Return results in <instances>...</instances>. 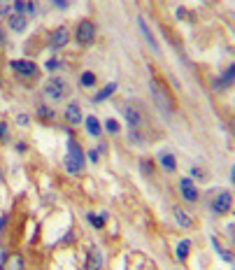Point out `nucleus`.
I'll use <instances>...</instances> for the list:
<instances>
[{
    "instance_id": "f257e3e1",
    "label": "nucleus",
    "mask_w": 235,
    "mask_h": 270,
    "mask_svg": "<svg viewBox=\"0 0 235 270\" xmlns=\"http://www.w3.org/2000/svg\"><path fill=\"white\" fill-rule=\"evenodd\" d=\"M66 170L70 175H82L86 168V151L82 149V144L75 138H68L66 144Z\"/></svg>"
},
{
    "instance_id": "f03ea898",
    "label": "nucleus",
    "mask_w": 235,
    "mask_h": 270,
    "mask_svg": "<svg viewBox=\"0 0 235 270\" xmlns=\"http://www.w3.org/2000/svg\"><path fill=\"white\" fill-rule=\"evenodd\" d=\"M149 91H151V96H154V102H156L158 112H161L165 119H170L172 112H175V100H172V96H170V91L165 89V84H163L161 79L151 77Z\"/></svg>"
},
{
    "instance_id": "7ed1b4c3",
    "label": "nucleus",
    "mask_w": 235,
    "mask_h": 270,
    "mask_svg": "<svg viewBox=\"0 0 235 270\" xmlns=\"http://www.w3.org/2000/svg\"><path fill=\"white\" fill-rule=\"evenodd\" d=\"M44 96L49 98V100L54 102H61L66 100L68 93H70V86H68V82L63 77H49L47 82H44Z\"/></svg>"
},
{
    "instance_id": "20e7f679",
    "label": "nucleus",
    "mask_w": 235,
    "mask_h": 270,
    "mask_svg": "<svg viewBox=\"0 0 235 270\" xmlns=\"http://www.w3.org/2000/svg\"><path fill=\"white\" fill-rule=\"evenodd\" d=\"M75 42L79 47H89V44L96 42V24L84 19V21H79L77 24V30H75Z\"/></svg>"
},
{
    "instance_id": "39448f33",
    "label": "nucleus",
    "mask_w": 235,
    "mask_h": 270,
    "mask_svg": "<svg viewBox=\"0 0 235 270\" xmlns=\"http://www.w3.org/2000/svg\"><path fill=\"white\" fill-rule=\"evenodd\" d=\"M230 207H233V196H230V191L219 189V191L212 196L210 210L214 212V214H226V212H230Z\"/></svg>"
},
{
    "instance_id": "423d86ee",
    "label": "nucleus",
    "mask_w": 235,
    "mask_h": 270,
    "mask_svg": "<svg viewBox=\"0 0 235 270\" xmlns=\"http://www.w3.org/2000/svg\"><path fill=\"white\" fill-rule=\"evenodd\" d=\"M121 114H124V119H126V124L131 128H138L142 124V119H145V112H142V107L138 102H124L121 105Z\"/></svg>"
},
{
    "instance_id": "0eeeda50",
    "label": "nucleus",
    "mask_w": 235,
    "mask_h": 270,
    "mask_svg": "<svg viewBox=\"0 0 235 270\" xmlns=\"http://www.w3.org/2000/svg\"><path fill=\"white\" fill-rule=\"evenodd\" d=\"M10 70L17 72L19 77H35L37 75V66L28 59H14L10 61Z\"/></svg>"
},
{
    "instance_id": "6e6552de",
    "label": "nucleus",
    "mask_w": 235,
    "mask_h": 270,
    "mask_svg": "<svg viewBox=\"0 0 235 270\" xmlns=\"http://www.w3.org/2000/svg\"><path fill=\"white\" fill-rule=\"evenodd\" d=\"M70 42V30H68V26H58V28H54L51 33H49V47L54 49H63L66 44Z\"/></svg>"
},
{
    "instance_id": "1a4fd4ad",
    "label": "nucleus",
    "mask_w": 235,
    "mask_h": 270,
    "mask_svg": "<svg viewBox=\"0 0 235 270\" xmlns=\"http://www.w3.org/2000/svg\"><path fill=\"white\" fill-rule=\"evenodd\" d=\"M103 252L98 249L96 245H91L89 249H86V258H84V270H103Z\"/></svg>"
},
{
    "instance_id": "9d476101",
    "label": "nucleus",
    "mask_w": 235,
    "mask_h": 270,
    "mask_svg": "<svg viewBox=\"0 0 235 270\" xmlns=\"http://www.w3.org/2000/svg\"><path fill=\"white\" fill-rule=\"evenodd\" d=\"M180 193L187 203H198V186L193 184V180H189V177L180 180Z\"/></svg>"
},
{
    "instance_id": "9b49d317",
    "label": "nucleus",
    "mask_w": 235,
    "mask_h": 270,
    "mask_svg": "<svg viewBox=\"0 0 235 270\" xmlns=\"http://www.w3.org/2000/svg\"><path fill=\"white\" fill-rule=\"evenodd\" d=\"M233 82H235V66L230 63V66L223 70L221 77H217L214 82H212V86H214L217 91H226V89H230V86H233Z\"/></svg>"
},
{
    "instance_id": "f8f14e48",
    "label": "nucleus",
    "mask_w": 235,
    "mask_h": 270,
    "mask_svg": "<svg viewBox=\"0 0 235 270\" xmlns=\"http://www.w3.org/2000/svg\"><path fill=\"white\" fill-rule=\"evenodd\" d=\"M138 30H140V35L145 37V42L149 44L151 51H156V54H158V51H161V47L156 44V37H154V33L149 30V26H147V21L142 17H138Z\"/></svg>"
},
{
    "instance_id": "ddd939ff",
    "label": "nucleus",
    "mask_w": 235,
    "mask_h": 270,
    "mask_svg": "<svg viewBox=\"0 0 235 270\" xmlns=\"http://www.w3.org/2000/svg\"><path fill=\"white\" fill-rule=\"evenodd\" d=\"M66 121L70 126H79L82 121H84V114H82V107H79L77 102H68L66 107Z\"/></svg>"
},
{
    "instance_id": "4468645a",
    "label": "nucleus",
    "mask_w": 235,
    "mask_h": 270,
    "mask_svg": "<svg viewBox=\"0 0 235 270\" xmlns=\"http://www.w3.org/2000/svg\"><path fill=\"white\" fill-rule=\"evenodd\" d=\"M0 270H26V261L24 256L19 252H12L5 256V263H3V268Z\"/></svg>"
},
{
    "instance_id": "2eb2a0df",
    "label": "nucleus",
    "mask_w": 235,
    "mask_h": 270,
    "mask_svg": "<svg viewBox=\"0 0 235 270\" xmlns=\"http://www.w3.org/2000/svg\"><path fill=\"white\" fill-rule=\"evenodd\" d=\"M158 166H161L165 173H175L177 170V161H175V154H170V151H158L156 156Z\"/></svg>"
},
{
    "instance_id": "dca6fc26",
    "label": "nucleus",
    "mask_w": 235,
    "mask_h": 270,
    "mask_svg": "<svg viewBox=\"0 0 235 270\" xmlns=\"http://www.w3.org/2000/svg\"><path fill=\"white\" fill-rule=\"evenodd\" d=\"M82 124H84L86 133H89L91 138H100V135H103V124H100L96 117H91V114H89V117H86Z\"/></svg>"
},
{
    "instance_id": "f3484780",
    "label": "nucleus",
    "mask_w": 235,
    "mask_h": 270,
    "mask_svg": "<svg viewBox=\"0 0 235 270\" xmlns=\"http://www.w3.org/2000/svg\"><path fill=\"white\" fill-rule=\"evenodd\" d=\"M7 26H10L14 33H24V30L28 28V19H26L24 14H10V17H7Z\"/></svg>"
},
{
    "instance_id": "a211bd4d",
    "label": "nucleus",
    "mask_w": 235,
    "mask_h": 270,
    "mask_svg": "<svg viewBox=\"0 0 235 270\" xmlns=\"http://www.w3.org/2000/svg\"><path fill=\"white\" fill-rule=\"evenodd\" d=\"M172 219L180 228H191L193 226V219L191 214H187V210H182V207H172Z\"/></svg>"
},
{
    "instance_id": "6ab92c4d",
    "label": "nucleus",
    "mask_w": 235,
    "mask_h": 270,
    "mask_svg": "<svg viewBox=\"0 0 235 270\" xmlns=\"http://www.w3.org/2000/svg\"><path fill=\"white\" fill-rule=\"evenodd\" d=\"M189 252H191V240H180L175 247V258L180 263H184L189 258Z\"/></svg>"
},
{
    "instance_id": "aec40b11",
    "label": "nucleus",
    "mask_w": 235,
    "mask_h": 270,
    "mask_svg": "<svg viewBox=\"0 0 235 270\" xmlns=\"http://www.w3.org/2000/svg\"><path fill=\"white\" fill-rule=\"evenodd\" d=\"M86 222L96 228V231H100V228H105V224H107V214H105V212H100V214H96V212H86Z\"/></svg>"
},
{
    "instance_id": "412c9836",
    "label": "nucleus",
    "mask_w": 235,
    "mask_h": 270,
    "mask_svg": "<svg viewBox=\"0 0 235 270\" xmlns=\"http://www.w3.org/2000/svg\"><path fill=\"white\" fill-rule=\"evenodd\" d=\"M114 91H116V82H109L107 86H103V89H100V91L96 93V96H93V102H103V100H107V98L112 96Z\"/></svg>"
},
{
    "instance_id": "4be33fe9",
    "label": "nucleus",
    "mask_w": 235,
    "mask_h": 270,
    "mask_svg": "<svg viewBox=\"0 0 235 270\" xmlns=\"http://www.w3.org/2000/svg\"><path fill=\"white\" fill-rule=\"evenodd\" d=\"M79 84L84 86V89H91V86H96V75L91 70H84L79 75Z\"/></svg>"
},
{
    "instance_id": "5701e85b",
    "label": "nucleus",
    "mask_w": 235,
    "mask_h": 270,
    "mask_svg": "<svg viewBox=\"0 0 235 270\" xmlns=\"http://www.w3.org/2000/svg\"><path fill=\"white\" fill-rule=\"evenodd\" d=\"M212 245H214V249H217V254L223 258V261H226V263H230V261H233V256H230V252H226V249H223V247L219 245V242H217V238H212Z\"/></svg>"
},
{
    "instance_id": "b1692460",
    "label": "nucleus",
    "mask_w": 235,
    "mask_h": 270,
    "mask_svg": "<svg viewBox=\"0 0 235 270\" xmlns=\"http://www.w3.org/2000/svg\"><path fill=\"white\" fill-rule=\"evenodd\" d=\"M37 117H40L42 121H49L51 117H54V110L47 107V105H40V107H37Z\"/></svg>"
},
{
    "instance_id": "393cba45",
    "label": "nucleus",
    "mask_w": 235,
    "mask_h": 270,
    "mask_svg": "<svg viewBox=\"0 0 235 270\" xmlns=\"http://www.w3.org/2000/svg\"><path fill=\"white\" fill-rule=\"evenodd\" d=\"M128 140H131L133 144H140V147L145 144V138L138 133V128H131V131H128Z\"/></svg>"
},
{
    "instance_id": "a878e982",
    "label": "nucleus",
    "mask_w": 235,
    "mask_h": 270,
    "mask_svg": "<svg viewBox=\"0 0 235 270\" xmlns=\"http://www.w3.org/2000/svg\"><path fill=\"white\" fill-rule=\"evenodd\" d=\"M44 68H47L49 72L51 70H58V68H63V63H61V59H56V56H51V59L44 61Z\"/></svg>"
},
{
    "instance_id": "bb28decb",
    "label": "nucleus",
    "mask_w": 235,
    "mask_h": 270,
    "mask_svg": "<svg viewBox=\"0 0 235 270\" xmlns=\"http://www.w3.org/2000/svg\"><path fill=\"white\" fill-rule=\"evenodd\" d=\"M105 131H107V133H112V135H116V133H121L119 121H114V119H107V121H105Z\"/></svg>"
},
{
    "instance_id": "cd10ccee",
    "label": "nucleus",
    "mask_w": 235,
    "mask_h": 270,
    "mask_svg": "<svg viewBox=\"0 0 235 270\" xmlns=\"http://www.w3.org/2000/svg\"><path fill=\"white\" fill-rule=\"evenodd\" d=\"M35 14H37V3H35V0H26L24 17H35Z\"/></svg>"
},
{
    "instance_id": "c85d7f7f",
    "label": "nucleus",
    "mask_w": 235,
    "mask_h": 270,
    "mask_svg": "<svg viewBox=\"0 0 235 270\" xmlns=\"http://www.w3.org/2000/svg\"><path fill=\"white\" fill-rule=\"evenodd\" d=\"M26 0H12V14H24Z\"/></svg>"
},
{
    "instance_id": "c756f323",
    "label": "nucleus",
    "mask_w": 235,
    "mask_h": 270,
    "mask_svg": "<svg viewBox=\"0 0 235 270\" xmlns=\"http://www.w3.org/2000/svg\"><path fill=\"white\" fill-rule=\"evenodd\" d=\"M10 14H12V3L0 0V17H10Z\"/></svg>"
},
{
    "instance_id": "7c9ffc66",
    "label": "nucleus",
    "mask_w": 235,
    "mask_h": 270,
    "mask_svg": "<svg viewBox=\"0 0 235 270\" xmlns=\"http://www.w3.org/2000/svg\"><path fill=\"white\" fill-rule=\"evenodd\" d=\"M140 170H145V175H151L154 173V163H151L149 158H142V161H140Z\"/></svg>"
},
{
    "instance_id": "2f4dec72",
    "label": "nucleus",
    "mask_w": 235,
    "mask_h": 270,
    "mask_svg": "<svg viewBox=\"0 0 235 270\" xmlns=\"http://www.w3.org/2000/svg\"><path fill=\"white\" fill-rule=\"evenodd\" d=\"M51 5H54L56 10H68V5H70V0H51Z\"/></svg>"
},
{
    "instance_id": "473e14b6",
    "label": "nucleus",
    "mask_w": 235,
    "mask_h": 270,
    "mask_svg": "<svg viewBox=\"0 0 235 270\" xmlns=\"http://www.w3.org/2000/svg\"><path fill=\"white\" fill-rule=\"evenodd\" d=\"M86 156H89L91 163H98V161H100V154H98V149H89V151H86Z\"/></svg>"
},
{
    "instance_id": "72a5a7b5",
    "label": "nucleus",
    "mask_w": 235,
    "mask_h": 270,
    "mask_svg": "<svg viewBox=\"0 0 235 270\" xmlns=\"http://www.w3.org/2000/svg\"><path fill=\"white\" fill-rule=\"evenodd\" d=\"M17 124H19V126H28L30 117H28V114H17Z\"/></svg>"
},
{
    "instance_id": "f704fd0d",
    "label": "nucleus",
    "mask_w": 235,
    "mask_h": 270,
    "mask_svg": "<svg viewBox=\"0 0 235 270\" xmlns=\"http://www.w3.org/2000/svg\"><path fill=\"white\" fill-rule=\"evenodd\" d=\"M5 226H7V214H3L0 217V235L5 233Z\"/></svg>"
},
{
    "instance_id": "c9c22d12",
    "label": "nucleus",
    "mask_w": 235,
    "mask_h": 270,
    "mask_svg": "<svg viewBox=\"0 0 235 270\" xmlns=\"http://www.w3.org/2000/svg\"><path fill=\"white\" fill-rule=\"evenodd\" d=\"M5 256H7V249L0 245V268H3V263H5Z\"/></svg>"
},
{
    "instance_id": "e433bc0d",
    "label": "nucleus",
    "mask_w": 235,
    "mask_h": 270,
    "mask_svg": "<svg viewBox=\"0 0 235 270\" xmlns=\"http://www.w3.org/2000/svg\"><path fill=\"white\" fill-rule=\"evenodd\" d=\"M14 149H17L19 154H24V151L28 149V147H26V142H17V144H14Z\"/></svg>"
},
{
    "instance_id": "4c0bfd02",
    "label": "nucleus",
    "mask_w": 235,
    "mask_h": 270,
    "mask_svg": "<svg viewBox=\"0 0 235 270\" xmlns=\"http://www.w3.org/2000/svg\"><path fill=\"white\" fill-rule=\"evenodd\" d=\"M5 133H7V124H5V121H3V124H0V142L5 140Z\"/></svg>"
},
{
    "instance_id": "58836bf2",
    "label": "nucleus",
    "mask_w": 235,
    "mask_h": 270,
    "mask_svg": "<svg viewBox=\"0 0 235 270\" xmlns=\"http://www.w3.org/2000/svg\"><path fill=\"white\" fill-rule=\"evenodd\" d=\"M191 177H196V180H203V173H200L198 168H191Z\"/></svg>"
},
{
    "instance_id": "ea45409f",
    "label": "nucleus",
    "mask_w": 235,
    "mask_h": 270,
    "mask_svg": "<svg viewBox=\"0 0 235 270\" xmlns=\"http://www.w3.org/2000/svg\"><path fill=\"white\" fill-rule=\"evenodd\" d=\"M7 42V37H5V33H3V30H0V47H3V44Z\"/></svg>"
},
{
    "instance_id": "a19ab883",
    "label": "nucleus",
    "mask_w": 235,
    "mask_h": 270,
    "mask_svg": "<svg viewBox=\"0 0 235 270\" xmlns=\"http://www.w3.org/2000/svg\"><path fill=\"white\" fill-rule=\"evenodd\" d=\"M0 182H3V170H0Z\"/></svg>"
}]
</instances>
